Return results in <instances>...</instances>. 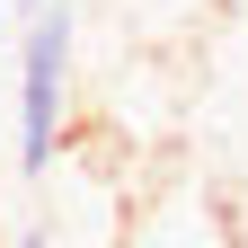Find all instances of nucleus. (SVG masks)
I'll return each instance as SVG.
<instances>
[{
    "label": "nucleus",
    "mask_w": 248,
    "mask_h": 248,
    "mask_svg": "<svg viewBox=\"0 0 248 248\" xmlns=\"http://www.w3.org/2000/svg\"><path fill=\"white\" fill-rule=\"evenodd\" d=\"M18 248H53V239H45V231H27V239H18Z\"/></svg>",
    "instance_id": "2"
},
{
    "label": "nucleus",
    "mask_w": 248,
    "mask_h": 248,
    "mask_svg": "<svg viewBox=\"0 0 248 248\" xmlns=\"http://www.w3.org/2000/svg\"><path fill=\"white\" fill-rule=\"evenodd\" d=\"M0 36H9V0H0Z\"/></svg>",
    "instance_id": "3"
},
{
    "label": "nucleus",
    "mask_w": 248,
    "mask_h": 248,
    "mask_svg": "<svg viewBox=\"0 0 248 248\" xmlns=\"http://www.w3.org/2000/svg\"><path fill=\"white\" fill-rule=\"evenodd\" d=\"M62 115H71V18H62V9H36V27L18 36V115H9L27 177L53 169Z\"/></svg>",
    "instance_id": "1"
}]
</instances>
